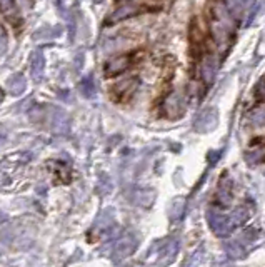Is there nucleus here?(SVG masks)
<instances>
[{
	"instance_id": "7ed1b4c3",
	"label": "nucleus",
	"mask_w": 265,
	"mask_h": 267,
	"mask_svg": "<svg viewBox=\"0 0 265 267\" xmlns=\"http://www.w3.org/2000/svg\"><path fill=\"white\" fill-rule=\"evenodd\" d=\"M135 249H137V239L134 236L127 234L124 237H120V239L115 242L113 255L117 259H125V257H129V255L134 254Z\"/></svg>"
},
{
	"instance_id": "f03ea898",
	"label": "nucleus",
	"mask_w": 265,
	"mask_h": 267,
	"mask_svg": "<svg viewBox=\"0 0 265 267\" xmlns=\"http://www.w3.org/2000/svg\"><path fill=\"white\" fill-rule=\"evenodd\" d=\"M209 224H210V229L214 231V234L218 237H227L234 231V224L230 220V217H223L220 214H210Z\"/></svg>"
},
{
	"instance_id": "f257e3e1",
	"label": "nucleus",
	"mask_w": 265,
	"mask_h": 267,
	"mask_svg": "<svg viewBox=\"0 0 265 267\" xmlns=\"http://www.w3.org/2000/svg\"><path fill=\"white\" fill-rule=\"evenodd\" d=\"M178 252V242L175 239H164L157 241L152 246L150 251L147 252V255H155V264H162L167 265L175 259V255Z\"/></svg>"
},
{
	"instance_id": "20e7f679",
	"label": "nucleus",
	"mask_w": 265,
	"mask_h": 267,
	"mask_svg": "<svg viewBox=\"0 0 265 267\" xmlns=\"http://www.w3.org/2000/svg\"><path fill=\"white\" fill-rule=\"evenodd\" d=\"M225 252L230 259H242V257H245V249L240 246L239 242H227L225 244Z\"/></svg>"
}]
</instances>
